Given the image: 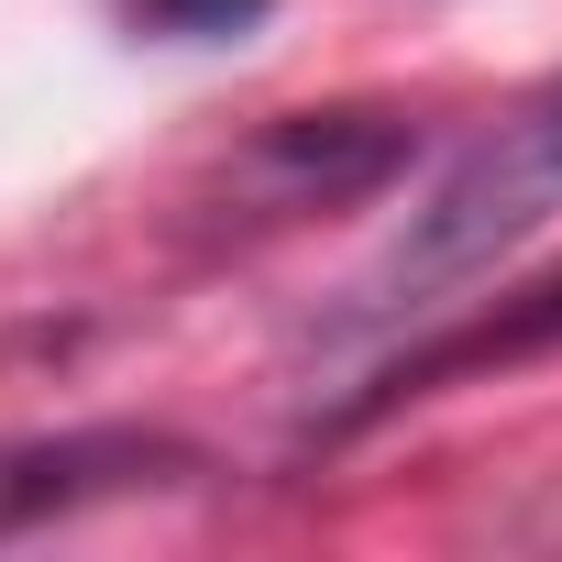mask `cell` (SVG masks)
Instances as JSON below:
<instances>
[{
	"mask_svg": "<svg viewBox=\"0 0 562 562\" xmlns=\"http://www.w3.org/2000/svg\"><path fill=\"white\" fill-rule=\"evenodd\" d=\"M562 221V78H540L518 111H496L430 188L419 210L397 221V243L375 254V276L353 288L364 321H397V310H441L463 276L507 265L529 232Z\"/></svg>",
	"mask_w": 562,
	"mask_h": 562,
	"instance_id": "6da1fadb",
	"label": "cell"
},
{
	"mask_svg": "<svg viewBox=\"0 0 562 562\" xmlns=\"http://www.w3.org/2000/svg\"><path fill=\"white\" fill-rule=\"evenodd\" d=\"M133 463H155V441H56V452H12V463H0V518L67 507V496H89V485H111V474H133Z\"/></svg>",
	"mask_w": 562,
	"mask_h": 562,
	"instance_id": "7a4b0ae2",
	"label": "cell"
},
{
	"mask_svg": "<svg viewBox=\"0 0 562 562\" xmlns=\"http://www.w3.org/2000/svg\"><path fill=\"white\" fill-rule=\"evenodd\" d=\"M144 12L166 34H243V23H265V0H144Z\"/></svg>",
	"mask_w": 562,
	"mask_h": 562,
	"instance_id": "3957f363",
	"label": "cell"
}]
</instances>
